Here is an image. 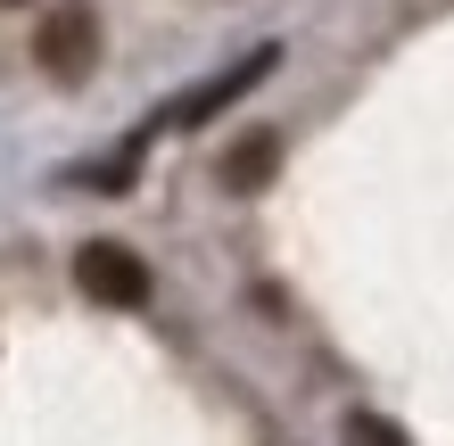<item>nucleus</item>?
<instances>
[{"mask_svg":"<svg viewBox=\"0 0 454 446\" xmlns=\"http://www.w3.org/2000/svg\"><path fill=\"white\" fill-rule=\"evenodd\" d=\"M273 59H281V50H273V42H264V50H248V59H239L231 74H215V83H199L191 99H174V108H166V116H157V124H207V116H215V108H231V99H239V91H256V83H264V74H273Z\"/></svg>","mask_w":454,"mask_h":446,"instance_id":"3","label":"nucleus"},{"mask_svg":"<svg viewBox=\"0 0 454 446\" xmlns=\"http://www.w3.org/2000/svg\"><path fill=\"white\" fill-rule=\"evenodd\" d=\"M74 290L91 306H149V265L124 240H91V248H74Z\"/></svg>","mask_w":454,"mask_h":446,"instance_id":"2","label":"nucleus"},{"mask_svg":"<svg viewBox=\"0 0 454 446\" xmlns=\"http://www.w3.org/2000/svg\"><path fill=\"white\" fill-rule=\"evenodd\" d=\"M273 157H281L273 133H248V141L223 157V182H231V191H264V182H273Z\"/></svg>","mask_w":454,"mask_h":446,"instance_id":"4","label":"nucleus"},{"mask_svg":"<svg viewBox=\"0 0 454 446\" xmlns=\"http://www.w3.org/2000/svg\"><path fill=\"white\" fill-rule=\"evenodd\" d=\"M34 59L59 74V83H83V74H91V59H99V17H91V0H59V9L42 17Z\"/></svg>","mask_w":454,"mask_h":446,"instance_id":"1","label":"nucleus"},{"mask_svg":"<svg viewBox=\"0 0 454 446\" xmlns=\"http://www.w3.org/2000/svg\"><path fill=\"white\" fill-rule=\"evenodd\" d=\"M347 446H396V430H380L372 413H356V422H347Z\"/></svg>","mask_w":454,"mask_h":446,"instance_id":"5","label":"nucleus"}]
</instances>
